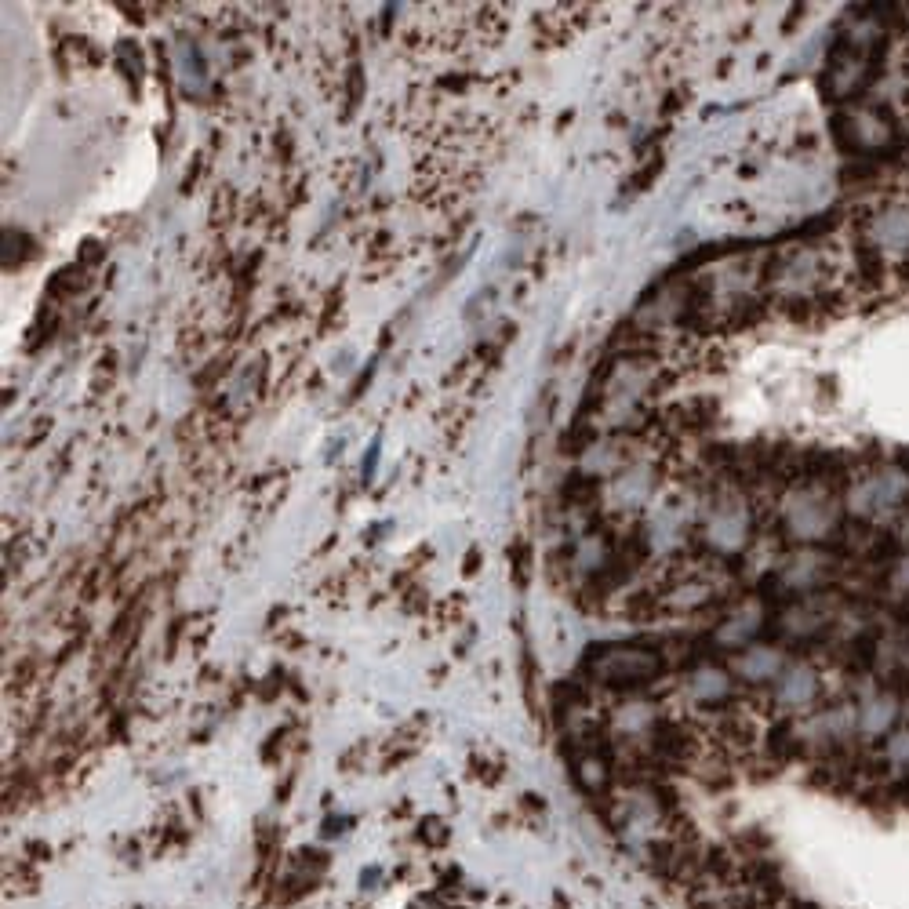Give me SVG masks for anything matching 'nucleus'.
I'll list each match as a JSON object with an SVG mask.
<instances>
[{
  "label": "nucleus",
  "instance_id": "obj_2",
  "mask_svg": "<svg viewBox=\"0 0 909 909\" xmlns=\"http://www.w3.org/2000/svg\"><path fill=\"white\" fill-rule=\"evenodd\" d=\"M775 680H779L775 699H779L786 710H808V706H815V699H819V677H815V670H808V666H790V670H782Z\"/></svg>",
  "mask_w": 909,
  "mask_h": 909
},
{
  "label": "nucleus",
  "instance_id": "obj_4",
  "mask_svg": "<svg viewBox=\"0 0 909 909\" xmlns=\"http://www.w3.org/2000/svg\"><path fill=\"white\" fill-rule=\"evenodd\" d=\"M688 691L699 706H724V702H731L735 688H731V677L720 666H699L688 677Z\"/></svg>",
  "mask_w": 909,
  "mask_h": 909
},
{
  "label": "nucleus",
  "instance_id": "obj_3",
  "mask_svg": "<svg viewBox=\"0 0 909 909\" xmlns=\"http://www.w3.org/2000/svg\"><path fill=\"white\" fill-rule=\"evenodd\" d=\"M735 670H739L742 680H750V684L775 680L782 673V655L775 644H750V648L735 659Z\"/></svg>",
  "mask_w": 909,
  "mask_h": 909
},
{
  "label": "nucleus",
  "instance_id": "obj_5",
  "mask_svg": "<svg viewBox=\"0 0 909 909\" xmlns=\"http://www.w3.org/2000/svg\"><path fill=\"white\" fill-rule=\"evenodd\" d=\"M33 251H37V244H33L26 233L8 230V233H4V270H19L22 262L33 255Z\"/></svg>",
  "mask_w": 909,
  "mask_h": 909
},
{
  "label": "nucleus",
  "instance_id": "obj_1",
  "mask_svg": "<svg viewBox=\"0 0 909 909\" xmlns=\"http://www.w3.org/2000/svg\"><path fill=\"white\" fill-rule=\"evenodd\" d=\"M586 670H590L593 680H600V684H608V688H644V684H651V680L662 673V655L651 648H633V644H622V648H615V644H604V648H597L586 659Z\"/></svg>",
  "mask_w": 909,
  "mask_h": 909
}]
</instances>
